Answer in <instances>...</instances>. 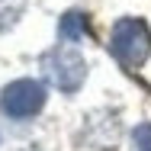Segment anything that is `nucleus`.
<instances>
[{
  "label": "nucleus",
  "mask_w": 151,
  "mask_h": 151,
  "mask_svg": "<svg viewBox=\"0 0 151 151\" xmlns=\"http://www.w3.org/2000/svg\"><path fill=\"white\" fill-rule=\"evenodd\" d=\"M42 74L61 93H74V90H81V84L87 77V61L77 48L55 45V48H48L42 55Z\"/></svg>",
  "instance_id": "obj_1"
},
{
  "label": "nucleus",
  "mask_w": 151,
  "mask_h": 151,
  "mask_svg": "<svg viewBox=\"0 0 151 151\" xmlns=\"http://www.w3.org/2000/svg\"><path fill=\"white\" fill-rule=\"evenodd\" d=\"M45 106V87L32 77H19L0 93V113L10 119H29Z\"/></svg>",
  "instance_id": "obj_3"
},
{
  "label": "nucleus",
  "mask_w": 151,
  "mask_h": 151,
  "mask_svg": "<svg viewBox=\"0 0 151 151\" xmlns=\"http://www.w3.org/2000/svg\"><path fill=\"white\" fill-rule=\"evenodd\" d=\"M142 151H151V145H148V148H142Z\"/></svg>",
  "instance_id": "obj_7"
},
{
  "label": "nucleus",
  "mask_w": 151,
  "mask_h": 151,
  "mask_svg": "<svg viewBox=\"0 0 151 151\" xmlns=\"http://www.w3.org/2000/svg\"><path fill=\"white\" fill-rule=\"evenodd\" d=\"M135 142H138L142 148H148L151 145V125H138V129H135Z\"/></svg>",
  "instance_id": "obj_6"
},
{
  "label": "nucleus",
  "mask_w": 151,
  "mask_h": 151,
  "mask_svg": "<svg viewBox=\"0 0 151 151\" xmlns=\"http://www.w3.org/2000/svg\"><path fill=\"white\" fill-rule=\"evenodd\" d=\"M26 10V0H0V32L13 29Z\"/></svg>",
  "instance_id": "obj_5"
},
{
  "label": "nucleus",
  "mask_w": 151,
  "mask_h": 151,
  "mask_svg": "<svg viewBox=\"0 0 151 151\" xmlns=\"http://www.w3.org/2000/svg\"><path fill=\"white\" fill-rule=\"evenodd\" d=\"M58 35L64 39V42H77V39H84V35H87V16L77 13V10L64 13L61 23H58Z\"/></svg>",
  "instance_id": "obj_4"
},
{
  "label": "nucleus",
  "mask_w": 151,
  "mask_h": 151,
  "mask_svg": "<svg viewBox=\"0 0 151 151\" xmlns=\"http://www.w3.org/2000/svg\"><path fill=\"white\" fill-rule=\"evenodd\" d=\"M109 48H113V55H116L125 68H138V64L151 55V29L142 19L125 16V19H119V23L113 26Z\"/></svg>",
  "instance_id": "obj_2"
}]
</instances>
